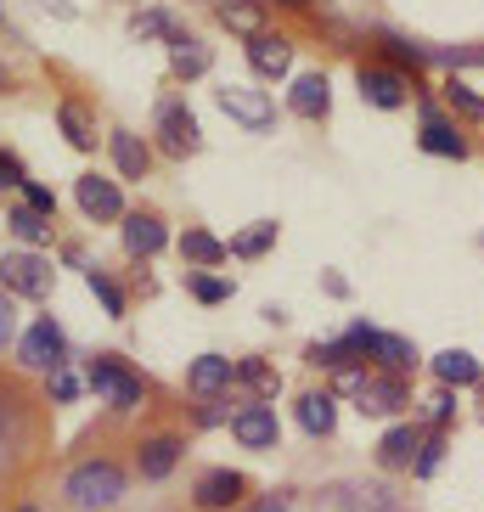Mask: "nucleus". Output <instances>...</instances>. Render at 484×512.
Listing matches in <instances>:
<instances>
[{"label":"nucleus","mask_w":484,"mask_h":512,"mask_svg":"<svg viewBox=\"0 0 484 512\" xmlns=\"http://www.w3.org/2000/svg\"><path fill=\"white\" fill-rule=\"evenodd\" d=\"M130 34H136V40L164 34V40H169V17H164V12H136V17H130Z\"/></svg>","instance_id":"obj_33"},{"label":"nucleus","mask_w":484,"mask_h":512,"mask_svg":"<svg viewBox=\"0 0 484 512\" xmlns=\"http://www.w3.org/2000/svg\"><path fill=\"white\" fill-rule=\"evenodd\" d=\"M181 462V439H147L141 445V479H169Z\"/></svg>","instance_id":"obj_23"},{"label":"nucleus","mask_w":484,"mask_h":512,"mask_svg":"<svg viewBox=\"0 0 484 512\" xmlns=\"http://www.w3.org/2000/svg\"><path fill=\"white\" fill-rule=\"evenodd\" d=\"M119 496H124V473L113 462H79L74 473H68V501H74L79 512H102Z\"/></svg>","instance_id":"obj_1"},{"label":"nucleus","mask_w":484,"mask_h":512,"mask_svg":"<svg viewBox=\"0 0 484 512\" xmlns=\"http://www.w3.org/2000/svg\"><path fill=\"white\" fill-rule=\"evenodd\" d=\"M192 293H197L203 304H220V299H231V282H220V276H203V271H197V276H192Z\"/></svg>","instance_id":"obj_34"},{"label":"nucleus","mask_w":484,"mask_h":512,"mask_svg":"<svg viewBox=\"0 0 484 512\" xmlns=\"http://www.w3.org/2000/svg\"><path fill=\"white\" fill-rule=\"evenodd\" d=\"M423 152H434V158H468V141L456 136V124H445L434 113V119H423Z\"/></svg>","instance_id":"obj_22"},{"label":"nucleus","mask_w":484,"mask_h":512,"mask_svg":"<svg viewBox=\"0 0 484 512\" xmlns=\"http://www.w3.org/2000/svg\"><path fill=\"white\" fill-rule=\"evenodd\" d=\"M310 512H389V490H366V484H338L327 496H316Z\"/></svg>","instance_id":"obj_7"},{"label":"nucleus","mask_w":484,"mask_h":512,"mask_svg":"<svg viewBox=\"0 0 484 512\" xmlns=\"http://www.w3.org/2000/svg\"><path fill=\"white\" fill-rule=\"evenodd\" d=\"M372 355L383 361V372H389V377H400V372L417 366V349H411L406 338H389V332H378V349H372Z\"/></svg>","instance_id":"obj_26"},{"label":"nucleus","mask_w":484,"mask_h":512,"mask_svg":"<svg viewBox=\"0 0 484 512\" xmlns=\"http://www.w3.org/2000/svg\"><path fill=\"white\" fill-rule=\"evenodd\" d=\"M417 451H423V445H417V428H411V422H400V428H389V434H383L378 462L383 467H411V462H417Z\"/></svg>","instance_id":"obj_20"},{"label":"nucleus","mask_w":484,"mask_h":512,"mask_svg":"<svg viewBox=\"0 0 484 512\" xmlns=\"http://www.w3.org/2000/svg\"><path fill=\"white\" fill-rule=\"evenodd\" d=\"M383 51H389L394 68H423V62H434V51H428V46H411V40H394V34L383 40Z\"/></svg>","instance_id":"obj_30"},{"label":"nucleus","mask_w":484,"mask_h":512,"mask_svg":"<svg viewBox=\"0 0 484 512\" xmlns=\"http://www.w3.org/2000/svg\"><path fill=\"white\" fill-rule=\"evenodd\" d=\"M434 377H439V383H451V389H468V383H479V361H473L468 349H439V355H434Z\"/></svg>","instance_id":"obj_18"},{"label":"nucleus","mask_w":484,"mask_h":512,"mask_svg":"<svg viewBox=\"0 0 484 512\" xmlns=\"http://www.w3.org/2000/svg\"><path fill=\"white\" fill-rule=\"evenodd\" d=\"M17 338V310H12V299L0 293V344H12Z\"/></svg>","instance_id":"obj_37"},{"label":"nucleus","mask_w":484,"mask_h":512,"mask_svg":"<svg viewBox=\"0 0 484 512\" xmlns=\"http://www.w3.org/2000/svg\"><path fill=\"white\" fill-rule=\"evenodd\" d=\"M259 0H231V6H220V23H226L231 34H248V40H259Z\"/></svg>","instance_id":"obj_28"},{"label":"nucleus","mask_w":484,"mask_h":512,"mask_svg":"<svg viewBox=\"0 0 484 512\" xmlns=\"http://www.w3.org/2000/svg\"><path fill=\"white\" fill-rule=\"evenodd\" d=\"M169 68H175L181 79L209 74V46H203V40H192V34H181V29H169Z\"/></svg>","instance_id":"obj_14"},{"label":"nucleus","mask_w":484,"mask_h":512,"mask_svg":"<svg viewBox=\"0 0 484 512\" xmlns=\"http://www.w3.org/2000/svg\"><path fill=\"white\" fill-rule=\"evenodd\" d=\"M51 394H57V400H74V394H79V377L57 372V377H51Z\"/></svg>","instance_id":"obj_39"},{"label":"nucleus","mask_w":484,"mask_h":512,"mask_svg":"<svg viewBox=\"0 0 484 512\" xmlns=\"http://www.w3.org/2000/svg\"><path fill=\"white\" fill-rule=\"evenodd\" d=\"M17 181H23V175H17V164L0 152V186H17Z\"/></svg>","instance_id":"obj_42"},{"label":"nucleus","mask_w":484,"mask_h":512,"mask_svg":"<svg viewBox=\"0 0 484 512\" xmlns=\"http://www.w3.org/2000/svg\"><path fill=\"white\" fill-rule=\"evenodd\" d=\"M91 293H96V299L107 304V316H124V293H119V287H113V282H107L102 271H91Z\"/></svg>","instance_id":"obj_35"},{"label":"nucleus","mask_w":484,"mask_h":512,"mask_svg":"<svg viewBox=\"0 0 484 512\" xmlns=\"http://www.w3.org/2000/svg\"><path fill=\"white\" fill-rule=\"evenodd\" d=\"M74 197H79V209L91 214V220H119V214H124L119 186H113V181H102V175H79Z\"/></svg>","instance_id":"obj_9"},{"label":"nucleus","mask_w":484,"mask_h":512,"mask_svg":"<svg viewBox=\"0 0 484 512\" xmlns=\"http://www.w3.org/2000/svg\"><path fill=\"white\" fill-rule=\"evenodd\" d=\"M445 96H451V107H462L468 119H484V96L473 91V85H462V79H451V85H445Z\"/></svg>","instance_id":"obj_31"},{"label":"nucleus","mask_w":484,"mask_h":512,"mask_svg":"<svg viewBox=\"0 0 484 512\" xmlns=\"http://www.w3.org/2000/svg\"><path fill=\"white\" fill-rule=\"evenodd\" d=\"M57 124H62V136H68V147H79V152L96 147V124H91V113H85L79 102H62L57 107Z\"/></svg>","instance_id":"obj_24"},{"label":"nucleus","mask_w":484,"mask_h":512,"mask_svg":"<svg viewBox=\"0 0 484 512\" xmlns=\"http://www.w3.org/2000/svg\"><path fill=\"white\" fill-rule=\"evenodd\" d=\"M276 242V220H254V226L242 231V237H231L226 242V254H237V259H259L265 248Z\"/></svg>","instance_id":"obj_25"},{"label":"nucleus","mask_w":484,"mask_h":512,"mask_svg":"<svg viewBox=\"0 0 484 512\" xmlns=\"http://www.w3.org/2000/svg\"><path fill=\"white\" fill-rule=\"evenodd\" d=\"M355 400H361L366 417H389V411L411 406V394H406V383H400V377H366V389L355 394Z\"/></svg>","instance_id":"obj_11"},{"label":"nucleus","mask_w":484,"mask_h":512,"mask_svg":"<svg viewBox=\"0 0 484 512\" xmlns=\"http://www.w3.org/2000/svg\"><path fill=\"white\" fill-rule=\"evenodd\" d=\"M0 17H6V6H0Z\"/></svg>","instance_id":"obj_45"},{"label":"nucleus","mask_w":484,"mask_h":512,"mask_svg":"<svg viewBox=\"0 0 484 512\" xmlns=\"http://www.w3.org/2000/svg\"><path fill=\"white\" fill-rule=\"evenodd\" d=\"M237 496H242V479L231 473V467H209V473L197 479V507L220 512V507H231Z\"/></svg>","instance_id":"obj_15"},{"label":"nucleus","mask_w":484,"mask_h":512,"mask_svg":"<svg viewBox=\"0 0 484 512\" xmlns=\"http://www.w3.org/2000/svg\"><path fill=\"white\" fill-rule=\"evenodd\" d=\"M6 85H12V74H6V62H0V91H6Z\"/></svg>","instance_id":"obj_43"},{"label":"nucleus","mask_w":484,"mask_h":512,"mask_svg":"<svg viewBox=\"0 0 484 512\" xmlns=\"http://www.w3.org/2000/svg\"><path fill=\"white\" fill-rule=\"evenodd\" d=\"M23 366H34V372H57L62 366V327L51 316L23 332Z\"/></svg>","instance_id":"obj_5"},{"label":"nucleus","mask_w":484,"mask_h":512,"mask_svg":"<svg viewBox=\"0 0 484 512\" xmlns=\"http://www.w3.org/2000/svg\"><path fill=\"white\" fill-rule=\"evenodd\" d=\"M237 377H242V383H254L259 394H276V372H271V366H259V361H237Z\"/></svg>","instance_id":"obj_32"},{"label":"nucleus","mask_w":484,"mask_h":512,"mask_svg":"<svg viewBox=\"0 0 484 512\" xmlns=\"http://www.w3.org/2000/svg\"><path fill=\"white\" fill-rule=\"evenodd\" d=\"M91 389L102 394L107 406H119V411L141 406V394H147L136 372H124V366H119V361H107V355H102V361H91Z\"/></svg>","instance_id":"obj_4"},{"label":"nucleus","mask_w":484,"mask_h":512,"mask_svg":"<svg viewBox=\"0 0 484 512\" xmlns=\"http://www.w3.org/2000/svg\"><path fill=\"white\" fill-rule=\"evenodd\" d=\"M333 422H338V400H333V394H304V400H299V428H304V434L327 439V434H333Z\"/></svg>","instance_id":"obj_21"},{"label":"nucleus","mask_w":484,"mask_h":512,"mask_svg":"<svg viewBox=\"0 0 484 512\" xmlns=\"http://www.w3.org/2000/svg\"><path fill=\"white\" fill-rule=\"evenodd\" d=\"M181 254L192 259V265H220V259H226V242L209 237V231H186V237H181Z\"/></svg>","instance_id":"obj_29"},{"label":"nucleus","mask_w":484,"mask_h":512,"mask_svg":"<svg viewBox=\"0 0 484 512\" xmlns=\"http://www.w3.org/2000/svg\"><path fill=\"white\" fill-rule=\"evenodd\" d=\"M248 512H293V501L282 496V490H276V496H265V501H254V507Z\"/></svg>","instance_id":"obj_40"},{"label":"nucleus","mask_w":484,"mask_h":512,"mask_svg":"<svg viewBox=\"0 0 484 512\" xmlns=\"http://www.w3.org/2000/svg\"><path fill=\"white\" fill-rule=\"evenodd\" d=\"M231 434H237V445H248V451H271L276 445V411L271 406H242L237 417H231Z\"/></svg>","instance_id":"obj_8"},{"label":"nucleus","mask_w":484,"mask_h":512,"mask_svg":"<svg viewBox=\"0 0 484 512\" xmlns=\"http://www.w3.org/2000/svg\"><path fill=\"white\" fill-rule=\"evenodd\" d=\"M164 242H169L164 220H152V214H130V220H124V248H130L136 259H152Z\"/></svg>","instance_id":"obj_16"},{"label":"nucleus","mask_w":484,"mask_h":512,"mask_svg":"<svg viewBox=\"0 0 484 512\" xmlns=\"http://www.w3.org/2000/svg\"><path fill=\"white\" fill-rule=\"evenodd\" d=\"M248 62H254L265 79H282L293 68V46L282 34H259V40H248Z\"/></svg>","instance_id":"obj_13"},{"label":"nucleus","mask_w":484,"mask_h":512,"mask_svg":"<svg viewBox=\"0 0 484 512\" xmlns=\"http://www.w3.org/2000/svg\"><path fill=\"white\" fill-rule=\"evenodd\" d=\"M293 113L299 119H327V107H333V85H327V74H299L288 91Z\"/></svg>","instance_id":"obj_10"},{"label":"nucleus","mask_w":484,"mask_h":512,"mask_svg":"<svg viewBox=\"0 0 484 512\" xmlns=\"http://www.w3.org/2000/svg\"><path fill=\"white\" fill-rule=\"evenodd\" d=\"M231 377H237V361H226V355H197L186 383H192V394H220Z\"/></svg>","instance_id":"obj_17"},{"label":"nucleus","mask_w":484,"mask_h":512,"mask_svg":"<svg viewBox=\"0 0 484 512\" xmlns=\"http://www.w3.org/2000/svg\"><path fill=\"white\" fill-rule=\"evenodd\" d=\"M479 400H484V389H479Z\"/></svg>","instance_id":"obj_46"},{"label":"nucleus","mask_w":484,"mask_h":512,"mask_svg":"<svg viewBox=\"0 0 484 512\" xmlns=\"http://www.w3.org/2000/svg\"><path fill=\"white\" fill-rule=\"evenodd\" d=\"M51 265L40 254H6L0 259V293H23V299H46L51 293Z\"/></svg>","instance_id":"obj_2"},{"label":"nucleus","mask_w":484,"mask_h":512,"mask_svg":"<svg viewBox=\"0 0 484 512\" xmlns=\"http://www.w3.org/2000/svg\"><path fill=\"white\" fill-rule=\"evenodd\" d=\"M214 102H220V113H226V119H237L242 130H271V119H276L271 96L254 91V85H220V91H214Z\"/></svg>","instance_id":"obj_3"},{"label":"nucleus","mask_w":484,"mask_h":512,"mask_svg":"<svg viewBox=\"0 0 484 512\" xmlns=\"http://www.w3.org/2000/svg\"><path fill=\"white\" fill-rule=\"evenodd\" d=\"M361 96L383 113H394V107H406V79L394 68H361Z\"/></svg>","instance_id":"obj_12"},{"label":"nucleus","mask_w":484,"mask_h":512,"mask_svg":"<svg viewBox=\"0 0 484 512\" xmlns=\"http://www.w3.org/2000/svg\"><path fill=\"white\" fill-rule=\"evenodd\" d=\"M158 136H164V152H175V158L197 152V119L186 113V102H164V107H158Z\"/></svg>","instance_id":"obj_6"},{"label":"nucleus","mask_w":484,"mask_h":512,"mask_svg":"<svg viewBox=\"0 0 484 512\" xmlns=\"http://www.w3.org/2000/svg\"><path fill=\"white\" fill-rule=\"evenodd\" d=\"M451 411H456V400H451V394H439L434 406H428V417H434V422H445V417H451Z\"/></svg>","instance_id":"obj_41"},{"label":"nucleus","mask_w":484,"mask_h":512,"mask_svg":"<svg viewBox=\"0 0 484 512\" xmlns=\"http://www.w3.org/2000/svg\"><path fill=\"white\" fill-rule=\"evenodd\" d=\"M282 6H304V0H282Z\"/></svg>","instance_id":"obj_44"},{"label":"nucleus","mask_w":484,"mask_h":512,"mask_svg":"<svg viewBox=\"0 0 484 512\" xmlns=\"http://www.w3.org/2000/svg\"><path fill=\"white\" fill-rule=\"evenodd\" d=\"M29 209H40V214H57V197H51L46 186H29Z\"/></svg>","instance_id":"obj_38"},{"label":"nucleus","mask_w":484,"mask_h":512,"mask_svg":"<svg viewBox=\"0 0 484 512\" xmlns=\"http://www.w3.org/2000/svg\"><path fill=\"white\" fill-rule=\"evenodd\" d=\"M439 456H445V445H439V439H428L423 451H417V462H411V467H417V479H428V473H434Z\"/></svg>","instance_id":"obj_36"},{"label":"nucleus","mask_w":484,"mask_h":512,"mask_svg":"<svg viewBox=\"0 0 484 512\" xmlns=\"http://www.w3.org/2000/svg\"><path fill=\"white\" fill-rule=\"evenodd\" d=\"M6 226H12V237H17V242L40 248V242L51 237V214H40V209H12V220H6Z\"/></svg>","instance_id":"obj_27"},{"label":"nucleus","mask_w":484,"mask_h":512,"mask_svg":"<svg viewBox=\"0 0 484 512\" xmlns=\"http://www.w3.org/2000/svg\"><path fill=\"white\" fill-rule=\"evenodd\" d=\"M113 164H119V175H130V181H141L152 164V152L141 136H130V130H113Z\"/></svg>","instance_id":"obj_19"},{"label":"nucleus","mask_w":484,"mask_h":512,"mask_svg":"<svg viewBox=\"0 0 484 512\" xmlns=\"http://www.w3.org/2000/svg\"><path fill=\"white\" fill-rule=\"evenodd\" d=\"M23 512H34V507H23Z\"/></svg>","instance_id":"obj_47"}]
</instances>
